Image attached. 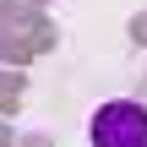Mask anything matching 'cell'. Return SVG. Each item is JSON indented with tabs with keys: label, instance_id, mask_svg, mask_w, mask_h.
<instances>
[{
	"label": "cell",
	"instance_id": "obj_1",
	"mask_svg": "<svg viewBox=\"0 0 147 147\" xmlns=\"http://www.w3.org/2000/svg\"><path fill=\"white\" fill-rule=\"evenodd\" d=\"M93 147H147V109L136 98H109L93 109Z\"/></svg>",
	"mask_w": 147,
	"mask_h": 147
}]
</instances>
